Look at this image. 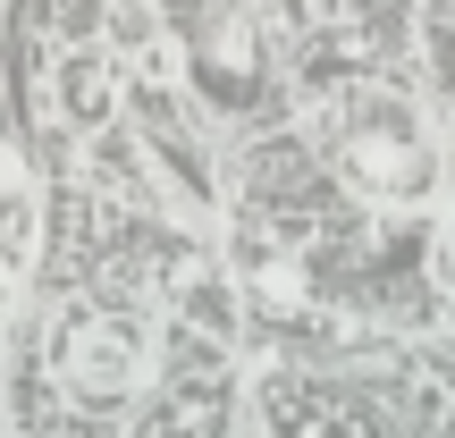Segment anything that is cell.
I'll use <instances>...</instances> for the list:
<instances>
[{
	"label": "cell",
	"mask_w": 455,
	"mask_h": 438,
	"mask_svg": "<svg viewBox=\"0 0 455 438\" xmlns=\"http://www.w3.org/2000/svg\"><path fill=\"white\" fill-rule=\"evenodd\" d=\"M338 178L355 186V195H371V203H422L430 186H439V144H430V127L413 118V101L355 93V110H346V127H338Z\"/></svg>",
	"instance_id": "obj_1"
},
{
	"label": "cell",
	"mask_w": 455,
	"mask_h": 438,
	"mask_svg": "<svg viewBox=\"0 0 455 438\" xmlns=\"http://www.w3.org/2000/svg\"><path fill=\"white\" fill-rule=\"evenodd\" d=\"M60 388L84 396V405H118V396L144 388L152 371V329L127 321V312H76V321L60 329Z\"/></svg>",
	"instance_id": "obj_2"
},
{
	"label": "cell",
	"mask_w": 455,
	"mask_h": 438,
	"mask_svg": "<svg viewBox=\"0 0 455 438\" xmlns=\"http://www.w3.org/2000/svg\"><path fill=\"white\" fill-rule=\"evenodd\" d=\"M51 101H60L68 127H110V118H118V68H110V51H93V43L60 51V68H51Z\"/></svg>",
	"instance_id": "obj_3"
},
{
	"label": "cell",
	"mask_w": 455,
	"mask_h": 438,
	"mask_svg": "<svg viewBox=\"0 0 455 438\" xmlns=\"http://www.w3.org/2000/svg\"><path fill=\"white\" fill-rule=\"evenodd\" d=\"M34 261V186L0 178V270H26Z\"/></svg>",
	"instance_id": "obj_4"
},
{
	"label": "cell",
	"mask_w": 455,
	"mask_h": 438,
	"mask_svg": "<svg viewBox=\"0 0 455 438\" xmlns=\"http://www.w3.org/2000/svg\"><path fill=\"white\" fill-rule=\"evenodd\" d=\"M439 278L455 287V219H447V236H439Z\"/></svg>",
	"instance_id": "obj_5"
}]
</instances>
